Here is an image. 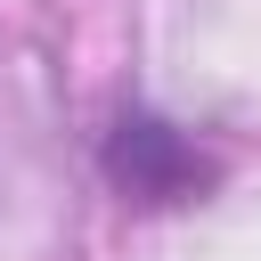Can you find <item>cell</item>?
Wrapping results in <instances>:
<instances>
[{
	"mask_svg": "<svg viewBox=\"0 0 261 261\" xmlns=\"http://www.w3.org/2000/svg\"><path fill=\"white\" fill-rule=\"evenodd\" d=\"M106 179L130 196V204H179L212 179V163L196 155V139H179L171 122L155 114H122L114 139H106Z\"/></svg>",
	"mask_w": 261,
	"mask_h": 261,
	"instance_id": "6da1fadb",
	"label": "cell"
}]
</instances>
